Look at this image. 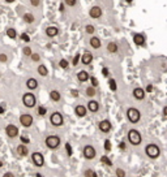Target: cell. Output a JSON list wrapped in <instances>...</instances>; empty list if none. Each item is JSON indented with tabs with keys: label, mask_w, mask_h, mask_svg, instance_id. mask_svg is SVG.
Listing matches in <instances>:
<instances>
[{
	"label": "cell",
	"mask_w": 167,
	"mask_h": 177,
	"mask_svg": "<svg viewBox=\"0 0 167 177\" xmlns=\"http://www.w3.org/2000/svg\"><path fill=\"white\" fill-rule=\"evenodd\" d=\"M95 154H97V151L91 144H86V146L84 147V156L85 159H88V160H91V159L95 158Z\"/></svg>",
	"instance_id": "8"
},
{
	"label": "cell",
	"mask_w": 167,
	"mask_h": 177,
	"mask_svg": "<svg viewBox=\"0 0 167 177\" xmlns=\"http://www.w3.org/2000/svg\"><path fill=\"white\" fill-rule=\"evenodd\" d=\"M64 9H65V4H64V3H62V4L59 5V12H64Z\"/></svg>",
	"instance_id": "50"
},
{
	"label": "cell",
	"mask_w": 167,
	"mask_h": 177,
	"mask_svg": "<svg viewBox=\"0 0 167 177\" xmlns=\"http://www.w3.org/2000/svg\"><path fill=\"white\" fill-rule=\"evenodd\" d=\"M5 112V108L4 107H0V115H3Z\"/></svg>",
	"instance_id": "54"
},
{
	"label": "cell",
	"mask_w": 167,
	"mask_h": 177,
	"mask_svg": "<svg viewBox=\"0 0 167 177\" xmlns=\"http://www.w3.org/2000/svg\"><path fill=\"white\" fill-rule=\"evenodd\" d=\"M20 139H21V143H25V144H27V143L30 142V139L27 138L26 136H21V137H20Z\"/></svg>",
	"instance_id": "44"
},
{
	"label": "cell",
	"mask_w": 167,
	"mask_h": 177,
	"mask_svg": "<svg viewBox=\"0 0 167 177\" xmlns=\"http://www.w3.org/2000/svg\"><path fill=\"white\" fill-rule=\"evenodd\" d=\"M37 70H38V73H39V76H42V77H46V76L48 74V69H47V67L43 65V64H39L37 68Z\"/></svg>",
	"instance_id": "25"
},
{
	"label": "cell",
	"mask_w": 167,
	"mask_h": 177,
	"mask_svg": "<svg viewBox=\"0 0 167 177\" xmlns=\"http://www.w3.org/2000/svg\"><path fill=\"white\" fill-rule=\"evenodd\" d=\"M131 1H132V0H127V3H131Z\"/></svg>",
	"instance_id": "57"
},
{
	"label": "cell",
	"mask_w": 167,
	"mask_h": 177,
	"mask_svg": "<svg viewBox=\"0 0 167 177\" xmlns=\"http://www.w3.org/2000/svg\"><path fill=\"white\" fill-rule=\"evenodd\" d=\"M116 176L124 177V176H125V172H124V171H123V169H120V168H118V169H116Z\"/></svg>",
	"instance_id": "46"
},
{
	"label": "cell",
	"mask_w": 167,
	"mask_h": 177,
	"mask_svg": "<svg viewBox=\"0 0 167 177\" xmlns=\"http://www.w3.org/2000/svg\"><path fill=\"white\" fill-rule=\"evenodd\" d=\"M7 35H8L10 39H15V38L17 37V31H16L13 27H10V29H8V30H7Z\"/></svg>",
	"instance_id": "30"
},
{
	"label": "cell",
	"mask_w": 167,
	"mask_h": 177,
	"mask_svg": "<svg viewBox=\"0 0 167 177\" xmlns=\"http://www.w3.org/2000/svg\"><path fill=\"white\" fill-rule=\"evenodd\" d=\"M46 113H47V108L46 107H43V106H39L38 107V115H39V116H46Z\"/></svg>",
	"instance_id": "32"
},
{
	"label": "cell",
	"mask_w": 167,
	"mask_h": 177,
	"mask_svg": "<svg viewBox=\"0 0 167 177\" xmlns=\"http://www.w3.org/2000/svg\"><path fill=\"white\" fill-rule=\"evenodd\" d=\"M88 110L90 112H93V113H95V112L99 111V103L97 102V100H89L88 103Z\"/></svg>",
	"instance_id": "19"
},
{
	"label": "cell",
	"mask_w": 167,
	"mask_h": 177,
	"mask_svg": "<svg viewBox=\"0 0 167 177\" xmlns=\"http://www.w3.org/2000/svg\"><path fill=\"white\" fill-rule=\"evenodd\" d=\"M5 133L9 138H16V137L19 136V128L13 124H9L5 126Z\"/></svg>",
	"instance_id": "9"
},
{
	"label": "cell",
	"mask_w": 167,
	"mask_h": 177,
	"mask_svg": "<svg viewBox=\"0 0 167 177\" xmlns=\"http://www.w3.org/2000/svg\"><path fill=\"white\" fill-rule=\"evenodd\" d=\"M89 73L86 70H80L79 73H77V79H79L80 82H86V81H89Z\"/></svg>",
	"instance_id": "21"
},
{
	"label": "cell",
	"mask_w": 167,
	"mask_h": 177,
	"mask_svg": "<svg viewBox=\"0 0 167 177\" xmlns=\"http://www.w3.org/2000/svg\"><path fill=\"white\" fill-rule=\"evenodd\" d=\"M98 128L102 133H108L112 129V125H111V122H110V120H102V121H99Z\"/></svg>",
	"instance_id": "12"
},
{
	"label": "cell",
	"mask_w": 167,
	"mask_h": 177,
	"mask_svg": "<svg viewBox=\"0 0 167 177\" xmlns=\"http://www.w3.org/2000/svg\"><path fill=\"white\" fill-rule=\"evenodd\" d=\"M31 52H33V51H31V48H30L29 46H25L24 48H22V53H24L25 56H30Z\"/></svg>",
	"instance_id": "33"
},
{
	"label": "cell",
	"mask_w": 167,
	"mask_h": 177,
	"mask_svg": "<svg viewBox=\"0 0 167 177\" xmlns=\"http://www.w3.org/2000/svg\"><path fill=\"white\" fill-rule=\"evenodd\" d=\"M102 74H103V77H110V69L108 68H102Z\"/></svg>",
	"instance_id": "43"
},
{
	"label": "cell",
	"mask_w": 167,
	"mask_h": 177,
	"mask_svg": "<svg viewBox=\"0 0 167 177\" xmlns=\"http://www.w3.org/2000/svg\"><path fill=\"white\" fill-rule=\"evenodd\" d=\"M127 117L132 124H136V122H138L140 121V118H141V112L138 111L137 108L131 107V108H128L127 110Z\"/></svg>",
	"instance_id": "4"
},
{
	"label": "cell",
	"mask_w": 167,
	"mask_h": 177,
	"mask_svg": "<svg viewBox=\"0 0 167 177\" xmlns=\"http://www.w3.org/2000/svg\"><path fill=\"white\" fill-rule=\"evenodd\" d=\"M105 150H106V151H110V150H111V142H110V139H106V141H105Z\"/></svg>",
	"instance_id": "42"
},
{
	"label": "cell",
	"mask_w": 167,
	"mask_h": 177,
	"mask_svg": "<svg viewBox=\"0 0 167 177\" xmlns=\"http://www.w3.org/2000/svg\"><path fill=\"white\" fill-rule=\"evenodd\" d=\"M71 94H72V95L74 96V98H77V96H79V90H72V91H71Z\"/></svg>",
	"instance_id": "49"
},
{
	"label": "cell",
	"mask_w": 167,
	"mask_h": 177,
	"mask_svg": "<svg viewBox=\"0 0 167 177\" xmlns=\"http://www.w3.org/2000/svg\"><path fill=\"white\" fill-rule=\"evenodd\" d=\"M102 8L101 7H98V5H94V7H91L90 10H89V16L91 17V19H94V20H97V19H101L102 17Z\"/></svg>",
	"instance_id": "11"
},
{
	"label": "cell",
	"mask_w": 167,
	"mask_h": 177,
	"mask_svg": "<svg viewBox=\"0 0 167 177\" xmlns=\"http://www.w3.org/2000/svg\"><path fill=\"white\" fill-rule=\"evenodd\" d=\"M22 20H24V22H26V24H33L35 19H34V16L30 12H26V13H24Z\"/></svg>",
	"instance_id": "24"
},
{
	"label": "cell",
	"mask_w": 167,
	"mask_h": 177,
	"mask_svg": "<svg viewBox=\"0 0 167 177\" xmlns=\"http://www.w3.org/2000/svg\"><path fill=\"white\" fill-rule=\"evenodd\" d=\"M0 61H1V63H7V61H8V56H7L5 53H0Z\"/></svg>",
	"instance_id": "45"
},
{
	"label": "cell",
	"mask_w": 167,
	"mask_h": 177,
	"mask_svg": "<svg viewBox=\"0 0 167 177\" xmlns=\"http://www.w3.org/2000/svg\"><path fill=\"white\" fill-rule=\"evenodd\" d=\"M133 42L136 43L137 46H144L145 43V35L141 34V33H136L133 35Z\"/></svg>",
	"instance_id": "17"
},
{
	"label": "cell",
	"mask_w": 167,
	"mask_h": 177,
	"mask_svg": "<svg viewBox=\"0 0 167 177\" xmlns=\"http://www.w3.org/2000/svg\"><path fill=\"white\" fill-rule=\"evenodd\" d=\"M30 59H31V61H35V63H38V61L41 60V56H39V53H34V52H31Z\"/></svg>",
	"instance_id": "35"
},
{
	"label": "cell",
	"mask_w": 167,
	"mask_h": 177,
	"mask_svg": "<svg viewBox=\"0 0 167 177\" xmlns=\"http://www.w3.org/2000/svg\"><path fill=\"white\" fill-rule=\"evenodd\" d=\"M5 1H7V3H13L15 0H5Z\"/></svg>",
	"instance_id": "55"
},
{
	"label": "cell",
	"mask_w": 167,
	"mask_h": 177,
	"mask_svg": "<svg viewBox=\"0 0 167 177\" xmlns=\"http://www.w3.org/2000/svg\"><path fill=\"white\" fill-rule=\"evenodd\" d=\"M20 122L24 128H30L33 124V116L30 113H24L20 116Z\"/></svg>",
	"instance_id": "7"
},
{
	"label": "cell",
	"mask_w": 167,
	"mask_h": 177,
	"mask_svg": "<svg viewBox=\"0 0 167 177\" xmlns=\"http://www.w3.org/2000/svg\"><path fill=\"white\" fill-rule=\"evenodd\" d=\"M80 53H76V55H74V57L72 59V65L73 67H76V65H79V61H80Z\"/></svg>",
	"instance_id": "36"
},
{
	"label": "cell",
	"mask_w": 167,
	"mask_h": 177,
	"mask_svg": "<svg viewBox=\"0 0 167 177\" xmlns=\"http://www.w3.org/2000/svg\"><path fill=\"white\" fill-rule=\"evenodd\" d=\"M20 38L22 39L24 42H26V43H29V42H30V38H29V35H27L26 33H22V34L20 35Z\"/></svg>",
	"instance_id": "40"
},
{
	"label": "cell",
	"mask_w": 167,
	"mask_h": 177,
	"mask_svg": "<svg viewBox=\"0 0 167 177\" xmlns=\"http://www.w3.org/2000/svg\"><path fill=\"white\" fill-rule=\"evenodd\" d=\"M89 79H90V81H91V86H93V87H97V86L99 85L98 79L95 78V77H89Z\"/></svg>",
	"instance_id": "39"
},
{
	"label": "cell",
	"mask_w": 167,
	"mask_h": 177,
	"mask_svg": "<svg viewBox=\"0 0 167 177\" xmlns=\"http://www.w3.org/2000/svg\"><path fill=\"white\" fill-rule=\"evenodd\" d=\"M58 34H59V29L56 26H48L46 29V35H47L48 38H54Z\"/></svg>",
	"instance_id": "16"
},
{
	"label": "cell",
	"mask_w": 167,
	"mask_h": 177,
	"mask_svg": "<svg viewBox=\"0 0 167 177\" xmlns=\"http://www.w3.org/2000/svg\"><path fill=\"white\" fill-rule=\"evenodd\" d=\"M132 95H133V98H134V99H137V100H143V99L145 98V90H144V89H141V87H136V89H133Z\"/></svg>",
	"instance_id": "15"
},
{
	"label": "cell",
	"mask_w": 167,
	"mask_h": 177,
	"mask_svg": "<svg viewBox=\"0 0 167 177\" xmlns=\"http://www.w3.org/2000/svg\"><path fill=\"white\" fill-rule=\"evenodd\" d=\"M50 98H51L52 102H59V100L62 99V95H60V93L58 90H52V91L50 93Z\"/></svg>",
	"instance_id": "23"
},
{
	"label": "cell",
	"mask_w": 167,
	"mask_h": 177,
	"mask_svg": "<svg viewBox=\"0 0 167 177\" xmlns=\"http://www.w3.org/2000/svg\"><path fill=\"white\" fill-rule=\"evenodd\" d=\"M153 91V85H149L146 87V93H151Z\"/></svg>",
	"instance_id": "52"
},
{
	"label": "cell",
	"mask_w": 167,
	"mask_h": 177,
	"mask_svg": "<svg viewBox=\"0 0 167 177\" xmlns=\"http://www.w3.org/2000/svg\"><path fill=\"white\" fill-rule=\"evenodd\" d=\"M101 161H102L103 164H106V165H110V167L112 165V161L110 160V158H108V156H106V155H103V156L101 158Z\"/></svg>",
	"instance_id": "31"
},
{
	"label": "cell",
	"mask_w": 167,
	"mask_h": 177,
	"mask_svg": "<svg viewBox=\"0 0 167 177\" xmlns=\"http://www.w3.org/2000/svg\"><path fill=\"white\" fill-rule=\"evenodd\" d=\"M89 43H90V46L93 47L94 50H98V48H101V46H102V43H101V39H99L98 37H91V38H90V41H89Z\"/></svg>",
	"instance_id": "20"
},
{
	"label": "cell",
	"mask_w": 167,
	"mask_h": 177,
	"mask_svg": "<svg viewBox=\"0 0 167 177\" xmlns=\"http://www.w3.org/2000/svg\"><path fill=\"white\" fill-rule=\"evenodd\" d=\"M31 160H33V163L37 165V167H43V164H45V158L41 153H33L31 154Z\"/></svg>",
	"instance_id": "10"
},
{
	"label": "cell",
	"mask_w": 167,
	"mask_h": 177,
	"mask_svg": "<svg viewBox=\"0 0 167 177\" xmlns=\"http://www.w3.org/2000/svg\"><path fill=\"white\" fill-rule=\"evenodd\" d=\"M108 87L111 91H116V89H118V85H116V81L114 78H110L108 79Z\"/></svg>",
	"instance_id": "28"
},
{
	"label": "cell",
	"mask_w": 167,
	"mask_h": 177,
	"mask_svg": "<svg viewBox=\"0 0 167 177\" xmlns=\"http://www.w3.org/2000/svg\"><path fill=\"white\" fill-rule=\"evenodd\" d=\"M45 143L48 149L56 150L60 146V138H59V136H48V137H46Z\"/></svg>",
	"instance_id": "5"
},
{
	"label": "cell",
	"mask_w": 167,
	"mask_h": 177,
	"mask_svg": "<svg viewBox=\"0 0 167 177\" xmlns=\"http://www.w3.org/2000/svg\"><path fill=\"white\" fill-rule=\"evenodd\" d=\"M85 94H86V96H89V98H93L95 95V87L89 86V87H86V90H85Z\"/></svg>",
	"instance_id": "27"
},
{
	"label": "cell",
	"mask_w": 167,
	"mask_h": 177,
	"mask_svg": "<svg viewBox=\"0 0 167 177\" xmlns=\"http://www.w3.org/2000/svg\"><path fill=\"white\" fill-rule=\"evenodd\" d=\"M22 103L26 108H34L37 104V98L33 93H25L22 96Z\"/></svg>",
	"instance_id": "2"
},
{
	"label": "cell",
	"mask_w": 167,
	"mask_h": 177,
	"mask_svg": "<svg viewBox=\"0 0 167 177\" xmlns=\"http://www.w3.org/2000/svg\"><path fill=\"white\" fill-rule=\"evenodd\" d=\"M86 112H88V108L82 106V104H77V106L74 107V113L79 117H85L86 116Z\"/></svg>",
	"instance_id": "14"
},
{
	"label": "cell",
	"mask_w": 167,
	"mask_h": 177,
	"mask_svg": "<svg viewBox=\"0 0 167 177\" xmlns=\"http://www.w3.org/2000/svg\"><path fill=\"white\" fill-rule=\"evenodd\" d=\"M0 167H3V161L1 160H0Z\"/></svg>",
	"instance_id": "56"
},
{
	"label": "cell",
	"mask_w": 167,
	"mask_h": 177,
	"mask_svg": "<svg viewBox=\"0 0 167 177\" xmlns=\"http://www.w3.org/2000/svg\"><path fill=\"white\" fill-rule=\"evenodd\" d=\"M119 147H120V150H125L127 146H125V143H124V142H122V143L119 144Z\"/></svg>",
	"instance_id": "51"
},
{
	"label": "cell",
	"mask_w": 167,
	"mask_h": 177,
	"mask_svg": "<svg viewBox=\"0 0 167 177\" xmlns=\"http://www.w3.org/2000/svg\"><path fill=\"white\" fill-rule=\"evenodd\" d=\"M64 4L68 7H74L77 4V0H64Z\"/></svg>",
	"instance_id": "37"
},
{
	"label": "cell",
	"mask_w": 167,
	"mask_h": 177,
	"mask_svg": "<svg viewBox=\"0 0 167 177\" xmlns=\"http://www.w3.org/2000/svg\"><path fill=\"white\" fill-rule=\"evenodd\" d=\"M4 176H5V177H13L15 175H13L12 172H7V173H4Z\"/></svg>",
	"instance_id": "53"
},
{
	"label": "cell",
	"mask_w": 167,
	"mask_h": 177,
	"mask_svg": "<svg viewBox=\"0 0 167 177\" xmlns=\"http://www.w3.org/2000/svg\"><path fill=\"white\" fill-rule=\"evenodd\" d=\"M50 122H51L54 126H62L64 124V117L60 112H54V113L50 116Z\"/></svg>",
	"instance_id": "6"
},
{
	"label": "cell",
	"mask_w": 167,
	"mask_h": 177,
	"mask_svg": "<svg viewBox=\"0 0 167 177\" xmlns=\"http://www.w3.org/2000/svg\"><path fill=\"white\" fill-rule=\"evenodd\" d=\"M85 31H86V34H89V35H93L95 33L94 25H86V26H85Z\"/></svg>",
	"instance_id": "29"
},
{
	"label": "cell",
	"mask_w": 167,
	"mask_h": 177,
	"mask_svg": "<svg viewBox=\"0 0 167 177\" xmlns=\"http://www.w3.org/2000/svg\"><path fill=\"white\" fill-rule=\"evenodd\" d=\"M84 176H90V177H95L97 176V173L94 171H91V169H86V171L84 172Z\"/></svg>",
	"instance_id": "38"
},
{
	"label": "cell",
	"mask_w": 167,
	"mask_h": 177,
	"mask_svg": "<svg viewBox=\"0 0 167 177\" xmlns=\"http://www.w3.org/2000/svg\"><path fill=\"white\" fill-rule=\"evenodd\" d=\"M118 50H119V47H118V44H116L115 42H110L107 44V51L110 53H116V52H118Z\"/></svg>",
	"instance_id": "26"
},
{
	"label": "cell",
	"mask_w": 167,
	"mask_h": 177,
	"mask_svg": "<svg viewBox=\"0 0 167 177\" xmlns=\"http://www.w3.org/2000/svg\"><path fill=\"white\" fill-rule=\"evenodd\" d=\"M145 153H146V155L150 159H157L159 155H161V149H159L157 144L150 143V144H148V146L145 147Z\"/></svg>",
	"instance_id": "3"
},
{
	"label": "cell",
	"mask_w": 167,
	"mask_h": 177,
	"mask_svg": "<svg viewBox=\"0 0 167 177\" xmlns=\"http://www.w3.org/2000/svg\"><path fill=\"white\" fill-rule=\"evenodd\" d=\"M30 4L33 5V7H39L41 0H30Z\"/></svg>",
	"instance_id": "47"
},
{
	"label": "cell",
	"mask_w": 167,
	"mask_h": 177,
	"mask_svg": "<svg viewBox=\"0 0 167 177\" xmlns=\"http://www.w3.org/2000/svg\"><path fill=\"white\" fill-rule=\"evenodd\" d=\"M162 116H163V118H165V120H166V117H167V106H165V107H163Z\"/></svg>",
	"instance_id": "48"
},
{
	"label": "cell",
	"mask_w": 167,
	"mask_h": 177,
	"mask_svg": "<svg viewBox=\"0 0 167 177\" xmlns=\"http://www.w3.org/2000/svg\"><path fill=\"white\" fill-rule=\"evenodd\" d=\"M26 87L29 90H35L38 87V81L35 78H29L26 81Z\"/></svg>",
	"instance_id": "22"
},
{
	"label": "cell",
	"mask_w": 167,
	"mask_h": 177,
	"mask_svg": "<svg viewBox=\"0 0 167 177\" xmlns=\"http://www.w3.org/2000/svg\"><path fill=\"white\" fill-rule=\"evenodd\" d=\"M128 141H129L131 144H133V146H138L141 142H143V137H141V133L136 130V129H131L129 132H128Z\"/></svg>",
	"instance_id": "1"
},
{
	"label": "cell",
	"mask_w": 167,
	"mask_h": 177,
	"mask_svg": "<svg viewBox=\"0 0 167 177\" xmlns=\"http://www.w3.org/2000/svg\"><path fill=\"white\" fill-rule=\"evenodd\" d=\"M17 154H19L20 156H26V155L29 154V149L26 147V144L20 143L19 146H17Z\"/></svg>",
	"instance_id": "18"
},
{
	"label": "cell",
	"mask_w": 167,
	"mask_h": 177,
	"mask_svg": "<svg viewBox=\"0 0 167 177\" xmlns=\"http://www.w3.org/2000/svg\"><path fill=\"white\" fill-rule=\"evenodd\" d=\"M65 150H67L68 156H72V147H71V143H68V142L65 143Z\"/></svg>",
	"instance_id": "41"
},
{
	"label": "cell",
	"mask_w": 167,
	"mask_h": 177,
	"mask_svg": "<svg viewBox=\"0 0 167 177\" xmlns=\"http://www.w3.org/2000/svg\"><path fill=\"white\" fill-rule=\"evenodd\" d=\"M80 60L84 65H90L91 61H93V55H91L90 51H85L82 55L80 56Z\"/></svg>",
	"instance_id": "13"
},
{
	"label": "cell",
	"mask_w": 167,
	"mask_h": 177,
	"mask_svg": "<svg viewBox=\"0 0 167 177\" xmlns=\"http://www.w3.org/2000/svg\"><path fill=\"white\" fill-rule=\"evenodd\" d=\"M68 65H69V64H68V61H67L65 59H62V60L59 61V67L63 68V69H67V68H68Z\"/></svg>",
	"instance_id": "34"
}]
</instances>
